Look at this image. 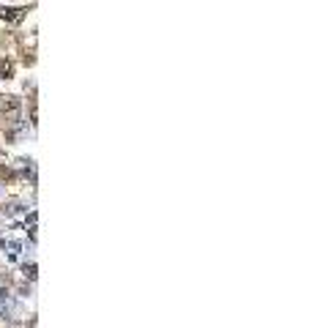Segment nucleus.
<instances>
[{"label":"nucleus","instance_id":"obj_1","mask_svg":"<svg viewBox=\"0 0 312 328\" xmlns=\"http://www.w3.org/2000/svg\"><path fill=\"white\" fill-rule=\"evenodd\" d=\"M0 17L8 19V22H19V19L25 17V8H3V11H0Z\"/></svg>","mask_w":312,"mask_h":328},{"label":"nucleus","instance_id":"obj_3","mask_svg":"<svg viewBox=\"0 0 312 328\" xmlns=\"http://www.w3.org/2000/svg\"><path fill=\"white\" fill-rule=\"evenodd\" d=\"M0 77H3V80L14 77V63L11 60H0Z\"/></svg>","mask_w":312,"mask_h":328},{"label":"nucleus","instance_id":"obj_2","mask_svg":"<svg viewBox=\"0 0 312 328\" xmlns=\"http://www.w3.org/2000/svg\"><path fill=\"white\" fill-rule=\"evenodd\" d=\"M3 112H6V115H17V112H19V99L8 96V99L3 101Z\"/></svg>","mask_w":312,"mask_h":328},{"label":"nucleus","instance_id":"obj_4","mask_svg":"<svg viewBox=\"0 0 312 328\" xmlns=\"http://www.w3.org/2000/svg\"><path fill=\"white\" fill-rule=\"evenodd\" d=\"M25 274H28L30 279H36V265H28V268H25Z\"/></svg>","mask_w":312,"mask_h":328}]
</instances>
